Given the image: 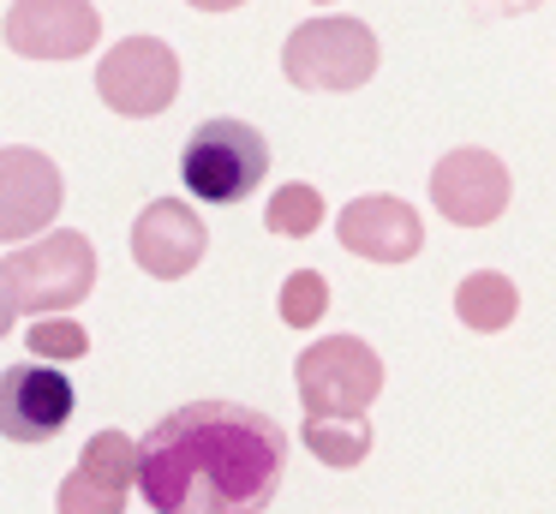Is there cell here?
<instances>
[{
  "instance_id": "1",
  "label": "cell",
  "mask_w": 556,
  "mask_h": 514,
  "mask_svg": "<svg viewBox=\"0 0 556 514\" xmlns=\"http://www.w3.org/2000/svg\"><path fill=\"white\" fill-rule=\"evenodd\" d=\"M288 478V430L240 401H192L144 430L138 490L156 514H264Z\"/></svg>"
},
{
  "instance_id": "2",
  "label": "cell",
  "mask_w": 556,
  "mask_h": 514,
  "mask_svg": "<svg viewBox=\"0 0 556 514\" xmlns=\"http://www.w3.org/2000/svg\"><path fill=\"white\" fill-rule=\"evenodd\" d=\"M0 275L13 287L18 311H30V317H61V311H73L97 287V246L78 227H49L42 239L7 251Z\"/></svg>"
},
{
  "instance_id": "3",
  "label": "cell",
  "mask_w": 556,
  "mask_h": 514,
  "mask_svg": "<svg viewBox=\"0 0 556 514\" xmlns=\"http://www.w3.org/2000/svg\"><path fill=\"white\" fill-rule=\"evenodd\" d=\"M269 174V143L245 120H204L180 150V179L204 203H240Z\"/></svg>"
},
{
  "instance_id": "4",
  "label": "cell",
  "mask_w": 556,
  "mask_h": 514,
  "mask_svg": "<svg viewBox=\"0 0 556 514\" xmlns=\"http://www.w3.org/2000/svg\"><path fill=\"white\" fill-rule=\"evenodd\" d=\"M305 418H365V406L383 389V359L359 335H324L293 365Z\"/></svg>"
},
{
  "instance_id": "5",
  "label": "cell",
  "mask_w": 556,
  "mask_h": 514,
  "mask_svg": "<svg viewBox=\"0 0 556 514\" xmlns=\"http://www.w3.org/2000/svg\"><path fill=\"white\" fill-rule=\"evenodd\" d=\"M281 72L300 90H359L377 72V36L371 24L348 18V12H324L305 18L281 48Z\"/></svg>"
},
{
  "instance_id": "6",
  "label": "cell",
  "mask_w": 556,
  "mask_h": 514,
  "mask_svg": "<svg viewBox=\"0 0 556 514\" xmlns=\"http://www.w3.org/2000/svg\"><path fill=\"white\" fill-rule=\"evenodd\" d=\"M97 96L126 120L168 114L180 96V60L162 36H126L97 60Z\"/></svg>"
},
{
  "instance_id": "7",
  "label": "cell",
  "mask_w": 556,
  "mask_h": 514,
  "mask_svg": "<svg viewBox=\"0 0 556 514\" xmlns=\"http://www.w3.org/2000/svg\"><path fill=\"white\" fill-rule=\"evenodd\" d=\"M78 394L61 365H7L0 371V437L7 442H54L73 418Z\"/></svg>"
},
{
  "instance_id": "8",
  "label": "cell",
  "mask_w": 556,
  "mask_h": 514,
  "mask_svg": "<svg viewBox=\"0 0 556 514\" xmlns=\"http://www.w3.org/2000/svg\"><path fill=\"white\" fill-rule=\"evenodd\" d=\"M66 186L42 150H0V239H42L61 215Z\"/></svg>"
},
{
  "instance_id": "9",
  "label": "cell",
  "mask_w": 556,
  "mask_h": 514,
  "mask_svg": "<svg viewBox=\"0 0 556 514\" xmlns=\"http://www.w3.org/2000/svg\"><path fill=\"white\" fill-rule=\"evenodd\" d=\"M508 191H515V179L491 150H448L431 167V203L460 227H491L508 210Z\"/></svg>"
},
{
  "instance_id": "10",
  "label": "cell",
  "mask_w": 556,
  "mask_h": 514,
  "mask_svg": "<svg viewBox=\"0 0 556 514\" xmlns=\"http://www.w3.org/2000/svg\"><path fill=\"white\" fill-rule=\"evenodd\" d=\"M204 246H210V227L198 222V210L186 198H156L144 203V215L132 222V258L144 275L156 281H180L204 263Z\"/></svg>"
},
{
  "instance_id": "11",
  "label": "cell",
  "mask_w": 556,
  "mask_h": 514,
  "mask_svg": "<svg viewBox=\"0 0 556 514\" xmlns=\"http://www.w3.org/2000/svg\"><path fill=\"white\" fill-rule=\"evenodd\" d=\"M102 36L97 7L85 0H18L7 12V42L25 60H78Z\"/></svg>"
},
{
  "instance_id": "12",
  "label": "cell",
  "mask_w": 556,
  "mask_h": 514,
  "mask_svg": "<svg viewBox=\"0 0 556 514\" xmlns=\"http://www.w3.org/2000/svg\"><path fill=\"white\" fill-rule=\"evenodd\" d=\"M336 239L353 251V258H371V263H407L419 258L425 246V222L413 203L401 198H353L348 210L336 215Z\"/></svg>"
},
{
  "instance_id": "13",
  "label": "cell",
  "mask_w": 556,
  "mask_h": 514,
  "mask_svg": "<svg viewBox=\"0 0 556 514\" xmlns=\"http://www.w3.org/2000/svg\"><path fill=\"white\" fill-rule=\"evenodd\" d=\"M515 311H520V293H515V281H508L503 269H472L467 281L455 287V317L467 323V329H479V335L508 329Z\"/></svg>"
},
{
  "instance_id": "14",
  "label": "cell",
  "mask_w": 556,
  "mask_h": 514,
  "mask_svg": "<svg viewBox=\"0 0 556 514\" xmlns=\"http://www.w3.org/2000/svg\"><path fill=\"white\" fill-rule=\"evenodd\" d=\"M300 437L324 466H359L371 454V425L365 418H305Z\"/></svg>"
},
{
  "instance_id": "15",
  "label": "cell",
  "mask_w": 556,
  "mask_h": 514,
  "mask_svg": "<svg viewBox=\"0 0 556 514\" xmlns=\"http://www.w3.org/2000/svg\"><path fill=\"white\" fill-rule=\"evenodd\" d=\"M78 466H85L90 478H102V485L132 490L138 485V442L126 437V430H97V437L85 442V454H78Z\"/></svg>"
},
{
  "instance_id": "16",
  "label": "cell",
  "mask_w": 556,
  "mask_h": 514,
  "mask_svg": "<svg viewBox=\"0 0 556 514\" xmlns=\"http://www.w3.org/2000/svg\"><path fill=\"white\" fill-rule=\"evenodd\" d=\"M264 222H269V234H281V239L317 234V222H324V191L305 186V179H293V186H281L276 198H269Z\"/></svg>"
},
{
  "instance_id": "17",
  "label": "cell",
  "mask_w": 556,
  "mask_h": 514,
  "mask_svg": "<svg viewBox=\"0 0 556 514\" xmlns=\"http://www.w3.org/2000/svg\"><path fill=\"white\" fill-rule=\"evenodd\" d=\"M54 509H61V514H126V490L90 478L85 466H73V473L61 478V497H54Z\"/></svg>"
},
{
  "instance_id": "18",
  "label": "cell",
  "mask_w": 556,
  "mask_h": 514,
  "mask_svg": "<svg viewBox=\"0 0 556 514\" xmlns=\"http://www.w3.org/2000/svg\"><path fill=\"white\" fill-rule=\"evenodd\" d=\"M324 311H329V281L317 269H293L288 281H281V323H288V329H312Z\"/></svg>"
},
{
  "instance_id": "19",
  "label": "cell",
  "mask_w": 556,
  "mask_h": 514,
  "mask_svg": "<svg viewBox=\"0 0 556 514\" xmlns=\"http://www.w3.org/2000/svg\"><path fill=\"white\" fill-rule=\"evenodd\" d=\"M30 353H37V365H61V359H85L90 353V335L78 329L73 317H37L25 329Z\"/></svg>"
},
{
  "instance_id": "20",
  "label": "cell",
  "mask_w": 556,
  "mask_h": 514,
  "mask_svg": "<svg viewBox=\"0 0 556 514\" xmlns=\"http://www.w3.org/2000/svg\"><path fill=\"white\" fill-rule=\"evenodd\" d=\"M13 317H18V305H13V287H7V275H0V335H13Z\"/></svg>"
}]
</instances>
